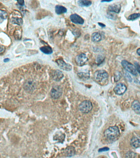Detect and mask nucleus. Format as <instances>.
<instances>
[{
  "label": "nucleus",
  "instance_id": "nucleus-1",
  "mask_svg": "<svg viewBox=\"0 0 140 158\" xmlns=\"http://www.w3.org/2000/svg\"><path fill=\"white\" fill-rule=\"evenodd\" d=\"M108 75L104 70H98L95 72L94 78L95 80L101 84H104L108 80Z\"/></svg>",
  "mask_w": 140,
  "mask_h": 158
},
{
  "label": "nucleus",
  "instance_id": "nucleus-2",
  "mask_svg": "<svg viewBox=\"0 0 140 158\" xmlns=\"http://www.w3.org/2000/svg\"><path fill=\"white\" fill-rule=\"evenodd\" d=\"M104 134L105 137L108 139L114 140L118 137L120 131L117 126H111L105 130Z\"/></svg>",
  "mask_w": 140,
  "mask_h": 158
},
{
  "label": "nucleus",
  "instance_id": "nucleus-3",
  "mask_svg": "<svg viewBox=\"0 0 140 158\" xmlns=\"http://www.w3.org/2000/svg\"><path fill=\"white\" fill-rule=\"evenodd\" d=\"M121 63L123 67L126 71L132 74L133 75L135 76H136L137 75V72L136 67L133 65L132 64H131L126 60H123L122 61Z\"/></svg>",
  "mask_w": 140,
  "mask_h": 158
},
{
  "label": "nucleus",
  "instance_id": "nucleus-4",
  "mask_svg": "<svg viewBox=\"0 0 140 158\" xmlns=\"http://www.w3.org/2000/svg\"><path fill=\"white\" fill-rule=\"evenodd\" d=\"M79 108L82 112L87 113L93 109V105L90 101L86 100L81 103L79 106Z\"/></svg>",
  "mask_w": 140,
  "mask_h": 158
},
{
  "label": "nucleus",
  "instance_id": "nucleus-5",
  "mask_svg": "<svg viewBox=\"0 0 140 158\" xmlns=\"http://www.w3.org/2000/svg\"><path fill=\"white\" fill-rule=\"evenodd\" d=\"M62 93L63 90L61 86H55L52 88L50 94L52 98L57 99L59 98L62 95Z\"/></svg>",
  "mask_w": 140,
  "mask_h": 158
},
{
  "label": "nucleus",
  "instance_id": "nucleus-6",
  "mask_svg": "<svg viewBox=\"0 0 140 158\" xmlns=\"http://www.w3.org/2000/svg\"><path fill=\"white\" fill-rule=\"evenodd\" d=\"M88 59L86 54L82 53L76 57L75 61L79 66H83L87 62Z\"/></svg>",
  "mask_w": 140,
  "mask_h": 158
},
{
  "label": "nucleus",
  "instance_id": "nucleus-7",
  "mask_svg": "<svg viewBox=\"0 0 140 158\" xmlns=\"http://www.w3.org/2000/svg\"><path fill=\"white\" fill-rule=\"evenodd\" d=\"M56 63H57L61 69L65 71H70L72 69V65L70 64L65 63L63 60L59 59L56 61Z\"/></svg>",
  "mask_w": 140,
  "mask_h": 158
},
{
  "label": "nucleus",
  "instance_id": "nucleus-8",
  "mask_svg": "<svg viewBox=\"0 0 140 158\" xmlns=\"http://www.w3.org/2000/svg\"><path fill=\"white\" fill-rule=\"evenodd\" d=\"M127 90V87L123 83H119L117 84L114 88V91L115 93L118 95H122L125 93Z\"/></svg>",
  "mask_w": 140,
  "mask_h": 158
},
{
  "label": "nucleus",
  "instance_id": "nucleus-9",
  "mask_svg": "<svg viewBox=\"0 0 140 158\" xmlns=\"http://www.w3.org/2000/svg\"><path fill=\"white\" fill-rule=\"evenodd\" d=\"M70 19L72 22L78 25H83L84 23L83 19L78 14H72L70 16Z\"/></svg>",
  "mask_w": 140,
  "mask_h": 158
},
{
  "label": "nucleus",
  "instance_id": "nucleus-10",
  "mask_svg": "<svg viewBox=\"0 0 140 158\" xmlns=\"http://www.w3.org/2000/svg\"><path fill=\"white\" fill-rule=\"evenodd\" d=\"M121 9V5L120 4H114L110 5L108 6V11L111 12L119 13Z\"/></svg>",
  "mask_w": 140,
  "mask_h": 158
},
{
  "label": "nucleus",
  "instance_id": "nucleus-11",
  "mask_svg": "<svg viewBox=\"0 0 140 158\" xmlns=\"http://www.w3.org/2000/svg\"><path fill=\"white\" fill-rule=\"evenodd\" d=\"M64 75L61 71L59 70H56L53 73L52 77L54 80L59 81L63 78Z\"/></svg>",
  "mask_w": 140,
  "mask_h": 158
},
{
  "label": "nucleus",
  "instance_id": "nucleus-12",
  "mask_svg": "<svg viewBox=\"0 0 140 158\" xmlns=\"http://www.w3.org/2000/svg\"><path fill=\"white\" fill-rule=\"evenodd\" d=\"M65 153L67 156L71 157L74 156L76 154V150L75 148L72 146H69L66 148Z\"/></svg>",
  "mask_w": 140,
  "mask_h": 158
},
{
  "label": "nucleus",
  "instance_id": "nucleus-13",
  "mask_svg": "<svg viewBox=\"0 0 140 158\" xmlns=\"http://www.w3.org/2000/svg\"><path fill=\"white\" fill-rule=\"evenodd\" d=\"M131 107L136 113L140 114V102L139 101H134L131 104Z\"/></svg>",
  "mask_w": 140,
  "mask_h": 158
},
{
  "label": "nucleus",
  "instance_id": "nucleus-14",
  "mask_svg": "<svg viewBox=\"0 0 140 158\" xmlns=\"http://www.w3.org/2000/svg\"><path fill=\"white\" fill-rule=\"evenodd\" d=\"M24 86L25 89L28 91L33 90V89H34V83L31 80H29L28 81H26V82H25Z\"/></svg>",
  "mask_w": 140,
  "mask_h": 158
},
{
  "label": "nucleus",
  "instance_id": "nucleus-15",
  "mask_svg": "<svg viewBox=\"0 0 140 158\" xmlns=\"http://www.w3.org/2000/svg\"><path fill=\"white\" fill-rule=\"evenodd\" d=\"M131 145L134 148H138L140 146V140L136 137H133L131 140Z\"/></svg>",
  "mask_w": 140,
  "mask_h": 158
},
{
  "label": "nucleus",
  "instance_id": "nucleus-16",
  "mask_svg": "<svg viewBox=\"0 0 140 158\" xmlns=\"http://www.w3.org/2000/svg\"><path fill=\"white\" fill-rule=\"evenodd\" d=\"M55 11L57 14H61L66 12L67 9L64 6L57 5L55 6Z\"/></svg>",
  "mask_w": 140,
  "mask_h": 158
},
{
  "label": "nucleus",
  "instance_id": "nucleus-17",
  "mask_svg": "<svg viewBox=\"0 0 140 158\" xmlns=\"http://www.w3.org/2000/svg\"><path fill=\"white\" fill-rule=\"evenodd\" d=\"M92 40L94 42H98L100 41L102 39V36L100 33L97 32H95L92 35Z\"/></svg>",
  "mask_w": 140,
  "mask_h": 158
},
{
  "label": "nucleus",
  "instance_id": "nucleus-18",
  "mask_svg": "<svg viewBox=\"0 0 140 158\" xmlns=\"http://www.w3.org/2000/svg\"><path fill=\"white\" fill-rule=\"evenodd\" d=\"M40 50L43 53L45 54H52L53 52V50L52 48L49 46H44L41 47Z\"/></svg>",
  "mask_w": 140,
  "mask_h": 158
},
{
  "label": "nucleus",
  "instance_id": "nucleus-19",
  "mask_svg": "<svg viewBox=\"0 0 140 158\" xmlns=\"http://www.w3.org/2000/svg\"><path fill=\"white\" fill-rule=\"evenodd\" d=\"M78 5L81 7H88L92 4V2L90 1H78Z\"/></svg>",
  "mask_w": 140,
  "mask_h": 158
},
{
  "label": "nucleus",
  "instance_id": "nucleus-20",
  "mask_svg": "<svg viewBox=\"0 0 140 158\" xmlns=\"http://www.w3.org/2000/svg\"><path fill=\"white\" fill-rule=\"evenodd\" d=\"M78 75L80 78L83 80H88L90 77V74L88 73L80 72L78 74Z\"/></svg>",
  "mask_w": 140,
  "mask_h": 158
},
{
  "label": "nucleus",
  "instance_id": "nucleus-21",
  "mask_svg": "<svg viewBox=\"0 0 140 158\" xmlns=\"http://www.w3.org/2000/svg\"><path fill=\"white\" fill-rule=\"evenodd\" d=\"M140 17V13H134L129 16L128 17V19L129 20H133L137 19Z\"/></svg>",
  "mask_w": 140,
  "mask_h": 158
},
{
  "label": "nucleus",
  "instance_id": "nucleus-22",
  "mask_svg": "<svg viewBox=\"0 0 140 158\" xmlns=\"http://www.w3.org/2000/svg\"><path fill=\"white\" fill-rule=\"evenodd\" d=\"M136 154L133 151H128L125 155V158H135Z\"/></svg>",
  "mask_w": 140,
  "mask_h": 158
},
{
  "label": "nucleus",
  "instance_id": "nucleus-23",
  "mask_svg": "<svg viewBox=\"0 0 140 158\" xmlns=\"http://www.w3.org/2000/svg\"><path fill=\"white\" fill-rule=\"evenodd\" d=\"M12 22L13 23L16 24L17 25H21L23 23V21H22V19H21V18H15L13 19Z\"/></svg>",
  "mask_w": 140,
  "mask_h": 158
},
{
  "label": "nucleus",
  "instance_id": "nucleus-24",
  "mask_svg": "<svg viewBox=\"0 0 140 158\" xmlns=\"http://www.w3.org/2000/svg\"><path fill=\"white\" fill-rule=\"evenodd\" d=\"M0 17H1V19H5L7 18L8 17V14H7V12L6 11H3V10H1V13H0Z\"/></svg>",
  "mask_w": 140,
  "mask_h": 158
},
{
  "label": "nucleus",
  "instance_id": "nucleus-25",
  "mask_svg": "<svg viewBox=\"0 0 140 158\" xmlns=\"http://www.w3.org/2000/svg\"><path fill=\"white\" fill-rule=\"evenodd\" d=\"M104 58L102 57L101 56H99L97 59V62L98 64H100L101 63H102V62H103V61H104Z\"/></svg>",
  "mask_w": 140,
  "mask_h": 158
},
{
  "label": "nucleus",
  "instance_id": "nucleus-26",
  "mask_svg": "<svg viewBox=\"0 0 140 158\" xmlns=\"http://www.w3.org/2000/svg\"><path fill=\"white\" fill-rule=\"evenodd\" d=\"M121 77V74L120 73H116V74L115 75V81L117 82L118 81Z\"/></svg>",
  "mask_w": 140,
  "mask_h": 158
},
{
  "label": "nucleus",
  "instance_id": "nucleus-27",
  "mask_svg": "<svg viewBox=\"0 0 140 158\" xmlns=\"http://www.w3.org/2000/svg\"><path fill=\"white\" fill-rule=\"evenodd\" d=\"M135 67H136L137 71L138 72V73H139V74H140V65L138 64V63H136V62L135 63Z\"/></svg>",
  "mask_w": 140,
  "mask_h": 158
},
{
  "label": "nucleus",
  "instance_id": "nucleus-28",
  "mask_svg": "<svg viewBox=\"0 0 140 158\" xmlns=\"http://www.w3.org/2000/svg\"><path fill=\"white\" fill-rule=\"evenodd\" d=\"M109 150V148L108 147H104V148H101L99 149V152H102V151H107Z\"/></svg>",
  "mask_w": 140,
  "mask_h": 158
},
{
  "label": "nucleus",
  "instance_id": "nucleus-29",
  "mask_svg": "<svg viewBox=\"0 0 140 158\" xmlns=\"http://www.w3.org/2000/svg\"><path fill=\"white\" fill-rule=\"evenodd\" d=\"M126 77H127V80L129 81V82H131V81H132V79H131V77L130 75L128 74V73H127L126 74Z\"/></svg>",
  "mask_w": 140,
  "mask_h": 158
},
{
  "label": "nucleus",
  "instance_id": "nucleus-30",
  "mask_svg": "<svg viewBox=\"0 0 140 158\" xmlns=\"http://www.w3.org/2000/svg\"><path fill=\"white\" fill-rule=\"evenodd\" d=\"M17 2L20 6H23L24 4V1H19Z\"/></svg>",
  "mask_w": 140,
  "mask_h": 158
},
{
  "label": "nucleus",
  "instance_id": "nucleus-31",
  "mask_svg": "<svg viewBox=\"0 0 140 158\" xmlns=\"http://www.w3.org/2000/svg\"><path fill=\"white\" fill-rule=\"evenodd\" d=\"M5 48L4 46H1V53H2L4 52Z\"/></svg>",
  "mask_w": 140,
  "mask_h": 158
},
{
  "label": "nucleus",
  "instance_id": "nucleus-32",
  "mask_svg": "<svg viewBox=\"0 0 140 158\" xmlns=\"http://www.w3.org/2000/svg\"><path fill=\"white\" fill-rule=\"evenodd\" d=\"M98 25H99V26H100L102 28H104L106 27L105 25H104V24L102 23H98Z\"/></svg>",
  "mask_w": 140,
  "mask_h": 158
},
{
  "label": "nucleus",
  "instance_id": "nucleus-33",
  "mask_svg": "<svg viewBox=\"0 0 140 158\" xmlns=\"http://www.w3.org/2000/svg\"><path fill=\"white\" fill-rule=\"evenodd\" d=\"M10 61V59H8V58H6V59H4V62H8V61Z\"/></svg>",
  "mask_w": 140,
  "mask_h": 158
},
{
  "label": "nucleus",
  "instance_id": "nucleus-34",
  "mask_svg": "<svg viewBox=\"0 0 140 158\" xmlns=\"http://www.w3.org/2000/svg\"><path fill=\"white\" fill-rule=\"evenodd\" d=\"M137 54L138 55L140 56V48H139V49H138L137 50Z\"/></svg>",
  "mask_w": 140,
  "mask_h": 158
},
{
  "label": "nucleus",
  "instance_id": "nucleus-35",
  "mask_svg": "<svg viewBox=\"0 0 140 158\" xmlns=\"http://www.w3.org/2000/svg\"><path fill=\"white\" fill-rule=\"evenodd\" d=\"M102 1V2H110L111 1Z\"/></svg>",
  "mask_w": 140,
  "mask_h": 158
}]
</instances>
